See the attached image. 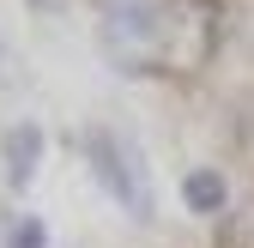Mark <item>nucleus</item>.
Here are the masks:
<instances>
[{"instance_id": "nucleus-1", "label": "nucleus", "mask_w": 254, "mask_h": 248, "mask_svg": "<svg viewBox=\"0 0 254 248\" xmlns=\"http://www.w3.org/2000/svg\"><path fill=\"white\" fill-rule=\"evenodd\" d=\"M97 43L109 55V67L121 73H145L164 61V6L151 0H109L97 18Z\"/></svg>"}, {"instance_id": "nucleus-2", "label": "nucleus", "mask_w": 254, "mask_h": 248, "mask_svg": "<svg viewBox=\"0 0 254 248\" xmlns=\"http://www.w3.org/2000/svg\"><path fill=\"white\" fill-rule=\"evenodd\" d=\"M85 158H91V170H97L103 194H109V200H121V212H127V218H139V224H145V218H151V182H145L139 151L127 145L121 133H109V127H91Z\"/></svg>"}, {"instance_id": "nucleus-3", "label": "nucleus", "mask_w": 254, "mask_h": 248, "mask_svg": "<svg viewBox=\"0 0 254 248\" xmlns=\"http://www.w3.org/2000/svg\"><path fill=\"white\" fill-rule=\"evenodd\" d=\"M218 30V0H164V55H176L182 67H200L212 55Z\"/></svg>"}, {"instance_id": "nucleus-4", "label": "nucleus", "mask_w": 254, "mask_h": 248, "mask_svg": "<svg viewBox=\"0 0 254 248\" xmlns=\"http://www.w3.org/2000/svg\"><path fill=\"white\" fill-rule=\"evenodd\" d=\"M37 158H43V127L37 121H18L6 133V176H12V188H24V182L37 176Z\"/></svg>"}, {"instance_id": "nucleus-5", "label": "nucleus", "mask_w": 254, "mask_h": 248, "mask_svg": "<svg viewBox=\"0 0 254 248\" xmlns=\"http://www.w3.org/2000/svg\"><path fill=\"white\" fill-rule=\"evenodd\" d=\"M182 206L194 212V218L224 212V176H218V170H188V182H182Z\"/></svg>"}, {"instance_id": "nucleus-6", "label": "nucleus", "mask_w": 254, "mask_h": 248, "mask_svg": "<svg viewBox=\"0 0 254 248\" xmlns=\"http://www.w3.org/2000/svg\"><path fill=\"white\" fill-rule=\"evenodd\" d=\"M6 248H49V224L43 218H12V230H6Z\"/></svg>"}, {"instance_id": "nucleus-7", "label": "nucleus", "mask_w": 254, "mask_h": 248, "mask_svg": "<svg viewBox=\"0 0 254 248\" xmlns=\"http://www.w3.org/2000/svg\"><path fill=\"white\" fill-rule=\"evenodd\" d=\"M30 6H37V12H55V6H61V0H30Z\"/></svg>"}]
</instances>
